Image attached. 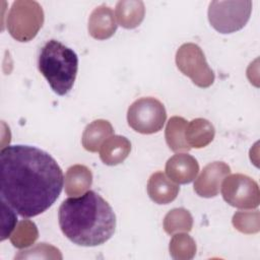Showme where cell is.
<instances>
[{"label":"cell","mask_w":260,"mask_h":260,"mask_svg":"<svg viewBox=\"0 0 260 260\" xmlns=\"http://www.w3.org/2000/svg\"><path fill=\"white\" fill-rule=\"evenodd\" d=\"M1 201L23 217L49 209L63 188V173L46 151L30 145H10L0 152Z\"/></svg>","instance_id":"1"},{"label":"cell","mask_w":260,"mask_h":260,"mask_svg":"<svg viewBox=\"0 0 260 260\" xmlns=\"http://www.w3.org/2000/svg\"><path fill=\"white\" fill-rule=\"evenodd\" d=\"M58 218L64 236L78 246L102 245L116 229V215L111 205L91 190L64 200L59 207Z\"/></svg>","instance_id":"2"},{"label":"cell","mask_w":260,"mask_h":260,"mask_svg":"<svg viewBox=\"0 0 260 260\" xmlns=\"http://www.w3.org/2000/svg\"><path fill=\"white\" fill-rule=\"evenodd\" d=\"M38 67L53 91L59 95H65L74 84L78 70V57L69 47L57 40H50L40 51Z\"/></svg>","instance_id":"3"},{"label":"cell","mask_w":260,"mask_h":260,"mask_svg":"<svg viewBox=\"0 0 260 260\" xmlns=\"http://www.w3.org/2000/svg\"><path fill=\"white\" fill-rule=\"evenodd\" d=\"M41 4L34 0H16L6 17V27L10 36L18 42L31 41L44 23Z\"/></svg>","instance_id":"4"},{"label":"cell","mask_w":260,"mask_h":260,"mask_svg":"<svg viewBox=\"0 0 260 260\" xmlns=\"http://www.w3.org/2000/svg\"><path fill=\"white\" fill-rule=\"evenodd\" d=\"M252 11L250 0L212 1L208 7V20L220 34H232L242 29Z\"/></svg>","instance_id":"5"},{"label":"cell","mask_w":260,"mask_h":260,"mask_svg":"<svg viewBox=\"0 0 260 260\" xmlns=\"http://www.w3.org/2000/svg\"><path fill=\"white\" fill-rule=\"evenodd\" d=\"M167 120L165 106L156 99L148 96L136 100L127 112L128 125L141 134H153L161 130Z\"/></svg>","instance_id":"6"},{"label":"cell","mask_w":260,"mask_h":260,"mask_svg":"<svg viewBox=\"0 0 260 260\" xmlns=\"http://www.w3.org/2000/svg\"><path fill=\"white\" fill-rule=\"evenodd\" d=\"M176 65L198 87L206 88L214 82V72L209 67L202 49L196 44L186 43L178 49Z\"/></svg>","instance_id":"7"},{"label":"cell","mask_w":260,"mask_h":260,"mask_svg":"<svg viewBox=\"0 0 260 260\" xmlns=\"http://www.w3.org/2000/svg\"><path fill=\"white\" fill-rule=\"evenodd\" d=\"M221 194L226 203L237 208H256L260 202L257 182L243 174L226 176L221 186Z\"/></svg>","instance_id":"8"},{"label":"cell","mask_w":260,"mask_h":260,"mask_svg":"<svg viewBox=\"0 0 260 260\" xmlns=\"http://www.w3.org/2000/svg\"><path fill=\"white\" fill-rule=\"evenodd\" d=\"M231 173V168L223 161H213L203 168L194 182V191L200 197L211 198L218 194L221 182Z\"/></svg>","instance_id":"9"},{"label":"cell","mask_w":260,"mask_h":260,"mask_svg":"<svg viewBox=\"0 0 260 260\" xmlns=\"http://www.w3.org/2000/svg\"><path fill=\"white\" fill-rule=\"evenodd\" d=\"M199 172L198 161L190 154L177 153L168 159L166 174L177 184L191 183Z\"/></svg>","instance_id":"10"},{"label":"cell","mask_w":260,"mask_h":260,"mask_svg":"<svg viewBox=\"0 0 260 260\" xmlns=\"http://www.w3.org/2000/svg\"><path fill=\"white\" fill-rule=\"evenodd\" d=\"M117 22L113 10L107 5L94 8L88 18V32L96 40H107L117 30Z\"/></svg>","instance_id":"11"},{"label":"cell","mask_w":260,"mask_h":260,"mask_svg":"<svg viewBox=\"0 0 260 260\" xmlns=\"http://www.w3.org/2000/svg\"><path fill=\"white\" fill-rule=\"evenodd\" d=\"M147 194L157 204H168L174 201L180 191L177 184L166 177L162 172L153 173L147 182Z\"/></svg>","instance_id":"12"},{"label":"cell","mask_w":260,"mask_h":260,"mask_svg":"<svg viewBox=\"0 0 260 260\" xmlns=\"http://www.w3.org/2000/svg\"><path fill=\"white\" fill-rule=\"evenodd\" d=\"M131 151V142L121 135L109 137L100 148V157L107 166H116L123 162Z\"/></svg>","instance_id":"13"},{"label":"cell","mask_w":260,"mask_h":260,"mask_svg":"<svg viewBox=\"0 0 260 260\" xmlns=\"http://www.w3.org/2000/svg\"><path fill=\"white\" fill-rule=\"evenodd\" d=\"M92 184L91 171L83 165L71 166L64 178L65 193L69 196H80L84 194Z\"/></svg>","instance_id":"14"},{"label":"cell","mask_w":260,"mask_h":260,"mask_svg":"<svg viewBox=\"0 0 260 260\" xmlns=\"http://www.w3.org/2000/svg\"><path fill=\"white\" fill-rule=\"evenodd\" d=\"M114 133L112 124L103 119L94 120L89 123L82 134V146L90 152H96L102 144Z\"/></svg>","instance_id":"15"},{"label":"cell","mask_w":260,"mask_h":260,"mask_svg":"<svg viewBox=\"0 0 260 260\" xmlns=\"http://www.w3.org/2000/svg\"><path fill=\"white\" fill-rule=\"evenodd\" d=\"M215 129L206 119L197 118L187 124L185 139L190 147L202 148L207 146L214 138Z\"/></svg>","instance_id":"16"},{"label":"cell","mask_w":260,"mask_h":260,"mask_svg":"<svg viewBox=\"0 0 260 260\" xmlns=\"http://www.w3.org/2000/svg\"><path fill=\"white\" fill-rule=\"evenodd\" d=\"M144 14L145 6L140 0H121L116 4V18L124 28L137 27L142 22Z\"/></svg>","instance_id":"17"},{"label":"cell","mask_w":260,"mask_h":260,"mask_svg":"<svg viewBox=\"0 0 260 260\" xmlns=\"http://www.w3.org/2000/svg\"><path fill=\"white\" fill-rule=\"evenodd\" d=\"M187 121L183 117L174 116L170 118L165 130V137L168 146L175 152L189 151L191 147L185 139Z\"/></svg>","instance_id":"18"},{"label":"cell","mask_w":260,"mask_h":260,"mask_svg":"<svg viewBox=\"0 0 260 260\" xmlns=\"http://www.w3.org/2000/svg\"><path fill=\"white\" fill-rule=\"evenodd\" d=\"M193 226V217L185 208H174L164 218V230L169 235L178 232H190Z\"/></svg>","instance_id":"19"},{"label":"cell","mask_w":260,"mask_h":260,"mask_svg":"<svg viewBox=\"0 0 260 260\" xmlns=\"http://www.w3.org/2000/svg\"><path fill=\"white\" fill-rule=\"evenodd\" d=\"M170 254L176 260H190L196 254V243L187 234H176L170 242Z\"/></svg>","instance_id":"20"},{"label":"cell","mask_w":260,"mask_h":260,"mask_svg":"<svg viewBox=\"0 0 260 260\" xmlns=\"http://www.w3.org/2000/svg\"><path fill=\"white\" fill-rule=\"evenodd\" d=\"M38 238L39 231L35 222L23 219L16 224L14 232L10 235V242L14 247L23 249L32 245Z\"/></svg>","instance_id":"21"},{"label":"cell","mask_w":260,"mask_h":260,"mask_svg":"<svg viewBox=\"0 0 260 260\" xmlns=\"http://www.w3.org/2000/svg\"><path fill=\"white\" fill-rule=\"evenodd\" d=\"M259 212L255 211H238L233 216L234 226L244 234H255L260 230Z\"/></svg>","instance_id":"22"},{"label":"cell","mask_w":260,"mask_h":260,"mask_svg":"<svg viewBox=\"0 0 260 260\" xmlns=\"http://www.w3.org/2000/svg\"><path fill=\"white\" fill-rule=\"evenodd\" d=\"M23 258L62 259V255L59 249H57L56 247L46 243H40L29 250L20 251V253L15 256V259H23Z\"/></svg>","instance_id":"23"},{"label":"cell","mask_w":260,"mask_h":260,"mask_svg":"<svg viewBox=\"0 0 260 260\" xmlns=\"http://www.w3.org/2000/svg\"><path fill=\"white\" fill-rule=\"evenodd\" d=\"M2 206V232H1V241H4L10 237L11 232L16 226V214L15 210L7 205L5 202L1 201Z\"/></svg>","instance_id":"24"}]
</instances>
